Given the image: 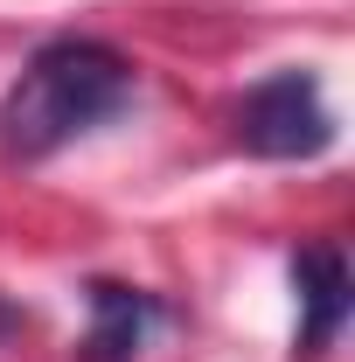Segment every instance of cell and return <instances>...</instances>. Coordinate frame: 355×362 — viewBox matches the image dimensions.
I'll list each match as a JSON object with an SVG mask.
<instances>
[{"label":"cell","mask_w":355,"mask_h":362,"mask_svg":"<svg viewBox=\"0 0 355 362\" xmlns=\"http://www.w3.org/2000/svg\"><path fill=\"white\" fill-rule=\"evenodd\" d=\"M334 139L342 126L313 70H272L237 98V146L251 160H320Z\"/></svg>","instance_id":"obj_2"},{"label":"cell","mask_w":355,"mask_h":362,"mask_svg":"<svg viewBox=\"0 0 355 362\" xmlns=\"http://www.w3.org/2000/svg\"><path fill=\"white\" fill-rule=\"evenodd\" d=\"M21 327H28V314H21V307H14V300L0 293V349H7V341H14Z\"/></svg>","instance_id":"obj_5"},{"label":"cell","mask_w":355,"mask_h":362,"mask_svg":"<svg viewBox=\"0 0 355 362\" xmlns=\"http://www.w3.org/2000/svg\"><path fill=\"white\" fill-rule=\"evenodd\" d=\"M133 98V63L98 35H49L0 98V153L35 168Z\"/></svg>","instance_id":"obj_1"},{"label":"cell","mask_w":355,"mask_h":362,"mask_svg":"<svg viewBox=\"0 0 355 362\" xmlns=\"http://www.w3.org/2000/svg\"><path fill=\"white\" fill-rule=\"evenodd\" d=\"M293 300H300V334H293V362H320L355 307V272L342 258V244H300L293 251Z\"/></svg>","instance_id":"obj_3"},{"label":"cell","mask_w":355,"mask_h":362,"mask_svg":"<svg viewBox=\"0 0 355 362\" xmlns=\"http://www.w3.org/2000/svg\"><path fill=\"white\" fill-rule=\"evenodd\" d=\"M84 307H91V327H84V341H77V362H133L146 349V334L168 320V307L153 293L119 286V279H91Z\"/></svg>","instance_id":"obj_4"}]
</instances>
